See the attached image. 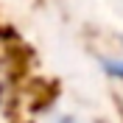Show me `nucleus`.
I'll return each instance as SVG.
<instances>
[{"label": "nucleus", "instance_id": "nucleus-1", "mask_svg": "<svg viewBox=\"0 0 123 123\" xmlns=\"http://www.w3.org/2000/svg\"><path fill=\"white\" fill-rule=\"evenodd\" d=\"M106 67H109V73H115L117 78H123V62H109Z\"/></svg>", "mask_w": 123, "mask_h": 123}]
</instances>
